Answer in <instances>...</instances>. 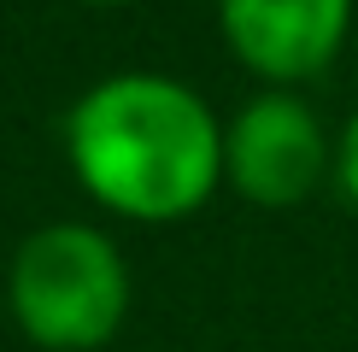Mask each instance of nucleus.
Wrapping results in <instances>:
<instances>
[{"label": "nucleus", "mask_w": 358, "mask_h": 352, "mask_svg": "<svg viewBox=\"0 0 358 352\" xmlns=\"http://www.w3.org/2000/svg\"><path fill=\"white\" fill-rule=\"evenodd\" d=\"M65 165L124 223H182L223 188V117L165 71H112L65 112Z\"/></svg>", "instance_id": "1"}, {"label": "nucleus", "mask_w": 358, "mask_h": 352, "mask_svg": "<svg viewBox=\"0 0 358 352\" xmlns=\"http://www.w3.org/2000/svg\"><path fill=\"white\" fill-rule=\"evenodd\" d=\"M136 300L129 258L106 229L59 217L18 241L6 264V311L41 352H100L117 341Z\"/></svg>", "instance_id": "2"}, {"label": "nucleus", "mask_w": 358, "mask_h": 352, "mask_svg": "<svg viewBox=\"0 0 358 352\" xmlns=\"http://www.w3.org/2000/svg\"><path fill=\"white\" fill-rule=\"evenodd\" d=\"M335 176V141L294 88H264L223 124V182L247 205L288 212Z\"/></svg>", "instance_id": "3"}, {"label": "nucleus", "mask_w": 358, "mask_h": 352, "mask_svg": "<svg viewBox=\"0 0 358 352\" xmlns=\"http://www.w3.org/2000/svg\"><path fill=\"white\" fill-rule=\"evenodd\" d=\"M217 29L259 82L300 88L347 47L352 0H217Z\"/></svg>", "instance_id": "4"}, {"label": "nucleus", "mask_w": 358, "mask_h": 352, "mask_svg": "<svg viewBox=\"0 0 358 352\" xmlns=\"http://www.w3.org/2000/svg\"><path fill=\"white\" fill-rule=\"evenodd\" d=\"M335 182H341V194L358 205V106H352L347 129H341V141H335Z\"/></svg>", "instance_id": "5"}, {"label": "nucleus", "mask_w": 358, "mask_h": 352, "mask_svg": "<svg viewBox=\"0 0 358 352\" xmlns=\"http://www.w3.org/2000/svg\"><path fill=\"white\" fill-rule=\"evenodd\" d=\"M83 6H129V0H83Z\"/></svg>", "instance_id": "6"}]
</instances>
